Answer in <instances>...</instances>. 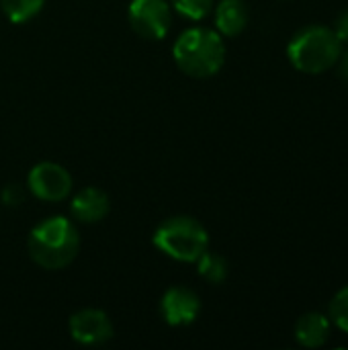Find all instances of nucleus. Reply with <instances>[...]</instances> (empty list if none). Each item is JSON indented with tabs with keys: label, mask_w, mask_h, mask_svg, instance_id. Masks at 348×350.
Segmentation results:
<instances>
[{
	"label": "nucleus",
	"mask_w": 348,
	"mask_h": 350,
	"mask_svg": "<svg viewBox=\"0 0 348 350\" xmlns=\"http://www.w3.org/2000/svg\"><path fill=\"white\" fill-rule=\"evenodd\" d=\"M336 66H338V76L348 84V47L347 49H343V53H340Z\"/></svg>",
	"instance_id": "nucleus-18"
},
{
	"label": "nucleus",
	"mask_w": 348,
	"mask_h": 350,
	"mask_svg": "<svg viewBox=\"0 0 348 350\" xmlns=\"http://www.w3.org/2000/svg\"><path fill=\"white\" fill-rule=\"evenodd\" d=\"M172 57L187 76L211 78L226 62V43L215 29L191 27L176 37Z\"/></svg>",
	"instance_id": "nucleus-2"
},
{
	"label": "nucleus",
	"mask_w": 348,
	"mask_h": 350,
	"mask_svg": "<svg viewBox=\"0 0 348 350\" xmlns=\"http://www.w3.org/2000/svg\"><path fill=\"white\" fill-rule=\"evenodd\" d=\"M27 189L39 201L59 203L72 193V176L62 164L45 160L31 168L27 176Z\"/></svg>",
	"instance_id": "nucleus-6"
},
{
	"label": "nucleus",
	"mask_w": 348,
	"mask_h": 350,
	"mask_svg": "<svg viewBox=\"0 0 348 350\" xmlns=\"http://www.w3.org/2000/svg\"><path fill=\"white\" fill-rule=\"evenodd\" d=\"M332 322L326 314L308 312L295 324V340L306 349H320L328 342Z\"/></svg>",
	"instance_id": "nucleus-11"
},
{
	"label": "nucleus",
	"mask_w": 348,
	"mask_h": 350,
	"mask_svg": "<svg viewBox=\"0 0 348 350\" xmlns=\"http://www.w3.org/2000/svg\"><path fill=\"white\" fill-rule=\"evenodd\" d=\"M154 246L172 260L197 262L209 248V234L205 226L191 215H172L164 219L154 232Z\"/></svg>",
	"instance_id": "nucleus-4"
},
{
	"label": "nucleus",
	"mask_w": 348,
	"mask_h": 350,
	"mask_svg": "<svg viewBox=\"0 0 348 350\" xmlns=\"http://www.w3.org/2000/svg\"><path fill=\"white\" fill-rule=\"evenodd\" d=\"M43 4L45 0H0V8L4 16L14 25H23L35 18L41 12Z\"/></svg>",
	"instance_id": "nucleus-13"
},
{
	"label": "nucleus",
	"mask_w": 348,
	"mask_h": 350,
	"mask_svg": "<svg viewBox=\"0 0 348 350\" xmlns=\"http://www.w3.org/2000/svg\"><path fill=\"white\" fill-rule=\"evenodd\" d=\"M68 330H70L72 340L78 342V345H82V347H98V345H105L115 334L111 318L103 310H96V308L78 310L70 318Z\"/></svg>",
	"instance_id": "nucleus-7"
},
{
	"label": "nucleus",
	"mask_w": 348,
	"mask_h": 350,
	"mask_svg": "<svg viewBox=\"0 0 348 350\" xmlns=\"http://www.w3.org/2000/svg\"><path fill=\"white\" fill-rule=\"evenodd\" d=\"M0 201L4 207H18L25 203V189L16 183H10L0 191Z\"/></svg>",
	"instance_id": "nucleus-16"
},
{
	"label": "nucleus",
	"mask_w": 348,
	"mask_h": 350,
	"mask_svg": "<svg viewBox=\"0 0 348 350\" xmlns=\"http://www.w3.org/2000/svg\"><path fill=\"white\" fill-rule=\"evenodd\" d=\"M31 260L45 271H62L74 262L80 250V234L72 219L64 215L45 217L27 238Z\"/></svg>",
	"instance_id": "nucleus-1"
},
{
	"label": "nucleus",
	"mask_w": 348,
	"mask_h": 350,
	"mask_svg": "<svg viewBox=\"0 0 348 350\" xmlns=\"http://www.w3.org/2000/svg\"><path fill=\"white\" fill-rule=\"evenodd\" d=\"M127 21L133 33L144 39H162L172 25V6L168 0H131Z\"/></svg>",
	"instance_id": "nucleus-5"
},
{
	"label": "nucleus",
	"mask_w": 348,
	"mask_h": 350,
	"mask_svg": "<svg viewBox=\"0 0 348 350\" xmlns=\"http://www.w3.org/2000/svg\"><path fill=\"white\" fill-rule=\"evenodd\" d=\"M215 14V29L222 37H236L240 35L250 21V8L246 0H219L213 6Z\"/></svg>",
	"instance_id": "nucleus-10"
},
{
	"label": "nucleus",
	"mask_w": 348,
	"mask_h": 350,
	"mask_svg": "<svg viewBox=\"0 0 348 350\" xmlns=\"http://www.w3.org/2000/svg\"><path fill=\"white\" fill-rule=\"evenodd\" d=\"M109 209H111V203H109L107 193H103L96 187H86L78 191L70 203L72 219H76L78 224H86V226L103 221Z\"/></svg>",
	"instance_id": "nucleus-9"
},
{
	"label": "nucleus",
	"mask_w": 348,
	"mask_h": 350,
	"mask_svg": "<svg viewBox=\"0 0 348 350\" xmlns=\"http://www.w3.org/2000/svg\"><path fill=\"white\" fill-rule=\"evenodd\" d=\"M332 31H334V35L338 37V41H340L343 45H345V43L348 45V8H345V10L336 16Z\"/></svg>",
	"instance_id": "nucleus-17"
},
{
	"label": "nucleus",
	"mask_w": 348,
	"mask_h": 350,
	"mask_svg": "<svg viewBox=\"0 0 348 350\" xmlns=\"http://www.w3.org/2000/svg\"><path fill=\"white\" fill-rule=\"evenodd\" d=\"M199 312H201L199 295L193 289L183 287V285H174L166 289V293L160 299V316L172 328L193 324Z\"/></svg>",
	"instance_id": "nucleus-8"
},
{
	"label": "nucleus",
	"mask_w": 348,
	"mask_h": 350,
	"mask_svg": "<svg viewBox=\"0 0 348 350\" xmlns=\"http://www.w3.org/2000/svg\"><path fill=\"white\" fill-rule=\"evenodd\" d=\"M328 318H330L332 326H336L338 330L348 334V285L332 297V301L328 306Z\"/></svg>",
	"instance_id": "nucleus-15"
},
{
	"label": "nucleus",
	"mask_w": 348,
	"mask_h": 350,
	"mask_svg": "<svg viewBox=\"0 0 348 350\" xmlns=\"http://www.w3.org/2000/svg\"><path fill=\"white\" fill-rule=\"evenodd\" d=\"M197 273L201 275V279H205L207 283L211 285H219L228 279L230 275V265L228 260L217 254V252H211L209 248L197 258Z\"/></svg>",
	"instance_id": "nucleus-12"
},
{
	"label": "nucleus",
	"mask_w": 348,
	"mask_h": 350,
	"mask_svg": "<svg viewBox=\"0 0 348 350\" xmlns=\"http://www.w3.org/2000/svg\"><path fill=\"white\" fill-rule=\"evenodd\" d=\"M340 53L343 43L330 27L322 25H308L299 29L287 45V57L293 68L314 76L334 68Z\"/></svg>",
	"instance_id": "nucleus-3"
},
{
	"label": "nucleus",
	"mask_w": 348,
	"mask_h": 350,
	"mask_svg": "<svg viewBox=\"0 0 348 350\" xmlns=\"http://www.w3.org/2000/svg\"><path fill=\"white\" fill-rule=\"evenodd\" d=\"M172 10L189 21H203L207 14L213 12V0H168Z\"/></svg>",
	"instance_id": "nucleus-14"
}]
</instances>
